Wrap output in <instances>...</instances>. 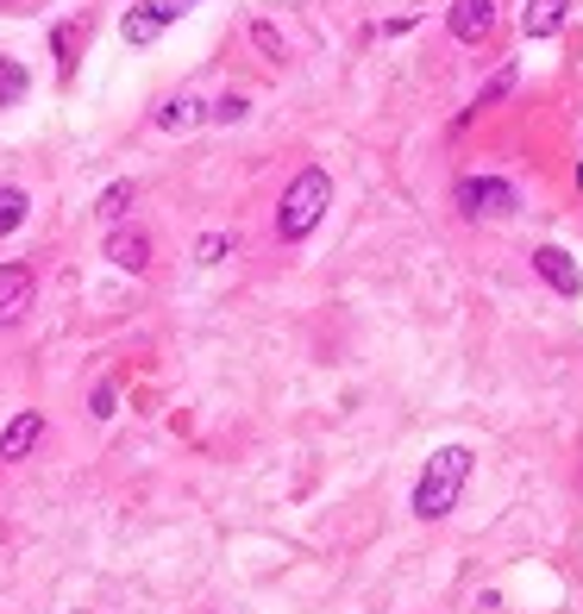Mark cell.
<instances>
[{"label": "cell", "mask_w": 583, "mask_h": 614, "mask_svg": "<svg viewBox=\"0 0 583 614\" xmlns=\"http://www.w3.org/2000/svg\"><path fill=\"white\" fill-rule=\"evenodd\" d=\"M464 483H471V452L464 445H439L427 458V470H421V483H414V514L421 520H446L458 508Z\"/></svg>", "instance_id": "6da1fadb"}, {"label": "cell", "mask_w": 583, "mask_h": 614, "mask_svg": "<svg viewBox=\"0 0 583 614\" xmlns=\"http://www.w3.org/2000/svg\"><path fill=\"white\" fill-rule=\"evenodd\" d=\"M327 207H332V176L327 170H302L277 207V232L282 238H307V232L327 220Z\"/></svg>", "instance_id": "7a4b0ae2"}, {"label": "cell", "mask_w": 583, "mask_h": 614, "mask_svg": "<svg viewBox=\"0 0 583 614\" xmlns=\"http://www.w3.org/2000/svg\"><path fill=\"white\" fill-rule=\"evenodd\" d=\"M458 207L471 220H502V213H514V188L502 176H464L458 182Z\"/></svg>", "instance_id": "3957f363"}, {"label": "cell", "mask_w": 583, "mask_h": 614, "mask_svg": "<svg viewBox=\"0 0 583 614\" xmlns=\"http://www.w3.org/2000/svg\"><path fill=\"white\" fill-rule=\"evenodd\" d=\"M496 32V0H452V38L458 45H483Z\"/></svg>", "instance_id": "277c9868"}, {"label": "cell", "mask_w": 583, "mask_h": 614, "mask_svg": "<svg viewBox=\"0 0 583 614\" xmlns=\"http://www.w3.org/2000/svg\"><path fill=\"white\" fill-rule=\"evenodd\" d=\"M26 307H32V270L26 263H0V327L26 320Z\"/></svg>", "instance_id": "5b68a950"}, {"label": "cell", "mask_w": 583, "mask_h": 614, "mask_svg": "<svg viewBox=\"0 0 583 614\" xmlns=\"http://www.w3.org/2000/svg\"><path fill=\"white\" fill-rule=\"evenodd\" d=\"M107 257H113L120 270H132V277H145V270H151V238L138 226H113L107 232Z\"/></svg>", "instance_id": "8992f818"}, {"label": "cell", "mask_w": 583, "mask_h": 614, "mask_svg": "<svg viewBox=\"0 0 583 614\" xmlns=\"http://www.w3.org/2000/svg\"><path fill=\"white\" fill-rule=\"evenodd\" d=\"M533 270L552 282L558 295H583V270L571 263V251H558V245H539V251H533Z\"/></svg>", "instance_id": "52a82bcc"}, {"label": "cell", "mask_w": 583, "mask_h": 614, "mask_svg": "<svg viewBox=\"0 0 583 614\" xmlns=\"http://www.w3.org/2000/svg\"><path fill=\"white\" fill-rule=\"evenodd\" d=\"M38 439H45V414H32V408H26L20 420H13V427H7V433H0V458H7V464L26 458Z\"/></svg>", "instance_id": "ba28073f"}, {"label": "cell", "mask_w": 583, "mask_h": 614, "mask_svg": "<svg viewBox=\"0 0 583 614\" xmlns=\"http://www.w3.org/2000/svg\"><path fill=\"white\" fill-rule=\"evenodd\" d=\"M564 13H571V0H527L521 26H527V38H552V32H564Z\"/></svg>", "instance_id": "9c48e42d"}, {"label": "cell", "mask_w": 583, "mask_h": 614, "mask_svg": "<svg viewBox=\"0 0 583 614\" xmlns=\"http://www.w3.org/2000/svg\"><path fill=\"white\" fill-rule=\"evenodd\" d=\"M207 120V107L195 101V95H177V101L157 107V132H195Z\"/></svg>", "instance_id": "30bf717a"}, {"label": "cell", "mask_w": 583, "mask_h": 614, "mask_svg": "<svg viewBox=\"0 0 583 614\" xmlns=\"http://www.w3.org/2000/svg\"><path fill=\"white\" fill-rule=\"evenodd\" d=\"M26 207H32V201L20 195V188H13V182H0V238L26 226Z\"/></svg>", "instance_id": "8fae6325"}, {"label": "cell", "mask_w": 583, "mask_h": 614, "mask_svg": "<svg viewBox=\"0 0 583 614\" xmlns=\"http://www.w3.org/2000/svg\"><path fill=\"white\" fill-rule=\"evenodd\" d=\"M120 32H126V45H151L157 32H163V20H157L151 7H132L126 20H120Z\"/></svg>", "instance_id": "7c38bea8"}, {"label": "cell", "mask_w": 583, "mask_h": 614, "mask_svg": "<svg viewBox=\"0 0 583 614\" xmlns=\"http://www.w3.org/2000/svg\"><path fill=\"white\" fill-rule=\"evenodd\" d=\"M26 63H13V57H0V107H13L20 95H26Z\"/></svg>", "instance_id": "4fadbf2b"}, {"label": "cell", "mask_w": 583, "mask_h": 614, "mask_svg": "<svg viewBox=\"0 0 583 614\" xmlns=\"http://www.w3.org/2000/svg\"><path fill=\"white\" fill-rule=\"evenodd\" d=\"M126 207H132V182H113V188H101L95 213H101L107 226H113V220H126Z\"/></svg>", "instance_id": "5bb4252c"}, {"label": "cell", "mask_w": 583, "mask_h": 614, "mask_svg": "<svg viewBox=\"0 0 583 614\" xmlns=\"http://www.w3.org/2000/svg\"><path fill=\"white\" fill-rule=\"evenodd\" d=\"M245 113H252V101H245V95H220V101L207 107V120H220V126H239Z\"/></svg>", "instance_id": "9a60e30c"}, {"label": "cell", "mask_w": 583, "mask_h": 614, "mask_svg": "<svg viewBox=\"0 0 583 614\" xmlns=\"http://www.w3.org/2000/svg\"><path fill=\"white\" fill-rule=\"evenodd\" d=\"M508 88H514V70H496V82H489V88H483L477 101H471V113H477V107H496L508 95Z\"/></svg>", "instance_id": "2e32d148"}, {"label": "cell", "mask_w": 583, "mask_h": 614, "mask_svg": "<svg viewBox=\"0 0 583 614\" xmlns=\"http://www.w3.org/2000/svg\"><path fill=\"white\" fill-rule=\"evenodd\" d=\"M227 251H232V238H227V232H207L202 245H195V257H202V263H220Z\"/></svg>", "instance_id": "e0dca14e"}, {"label": "cell", "mask_w": 583, "mask_h": 614, "mask_svg": "<svg viewBox=\"0 0 583 614\" xmlns=\"http://www.w3.org/2000/svg\"><path fill=\"white\" fill-rule=\"evenodd\" d=\"M145 7H151L157 20H163V26H170V20H177V13H189V7H195V0H145Z\"/></svg>", "instance_id": "ac0fdd59"}, {"label": "cell", "mask_w": 583, "mask_h": 614, "mask_svg": "<svg viewBox=\"0 0 583 614\" xmlns=\"http://www.w3.org/2000/svg\"><path fill=\"white\" fill-rule=\"evenodd\" d=\"M252 38H257V45H264L270 57H277V63H282V38H277V26H252Z\"/></svg>", "instance_id": "d6986e66"}, {"label": "cell", "mask_w": 583, "mask_h": 614, "mask_svg": "<svg viewBox=\"0 0 583 614\" xmlns=\"http://www.w3.org/2000/svg\"><path fill=\"white\" fill-rule=\"evenodd\" d=\"M88 414H95V420H107V414H113V383L95 389V408H88Z\"/></svg>", "instance_id": "ffe728a7"}, {"label": "cell", "mask_w": 583, "mask_h": 614, "mask_svg": "<svg viewBox=\"0 0 583 614\" xmlns=\"http://www.w3.org/2000/svg\"><path fill=\"white\" fill-rule=\"evenodd\" d=\"M0 7H7V0H0Z\"/></svg>", "instance_id": "44dd1931"}]
</instances>
